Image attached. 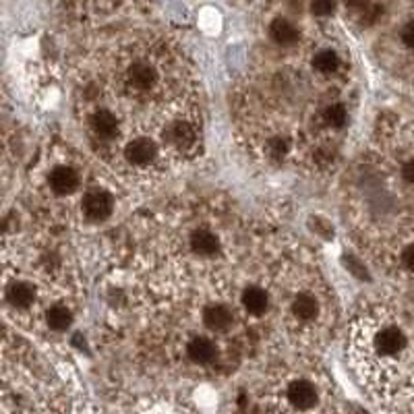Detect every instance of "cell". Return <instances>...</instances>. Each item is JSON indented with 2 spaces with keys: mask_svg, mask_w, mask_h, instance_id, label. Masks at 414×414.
Masks as SVG:
<instances>
[{
  "mask_svg": "<svg viewBox=\"0 0 414 414\" xmlns=\"http://www.w3.org/2000/svg\"><path fill=\"white\" fill-rule=\"evenodd\" d=\"M83 214L91 222H102L112 214V197L104 189H89L83 197Z\"/></svg>",
  "mask_w": 414,
  "mask_h": 414,
  "instance_id": "6da1fadb",
  "label": "cell"
},
{
  "mask_svg": "<svg viewBox=\"0 0 414 414\" xmlns=\"http://www.w3.org/2000/svg\"><path fill=\"white\" fill-rule=\"evenodd\" d=\"M50 186L58 195H71L79 186V174L69 166H58L50 172Z\"/></svg>",
  "mask_w": 414,
  "mask_h": 414,
  "instance_id": "7a4b0ae2",
  "label": "cell"
},
{
  "mask_svg": "<svg viewBox=\"0 0 414 414\" xmlns=\"http://www.w3.org/2000/svg\"><path fill=\"white\" fill-rule=\"evenodd\" d=\"M288 398H290V402H292L294 408L307 411V408L315 406V402H317V390H315L313 383H309L305 379H298V381H294L288 388Z\"/></svg>",
  "mask_w": 414,
  "mask_h": 414,
  "instance_id": "3957f363",
  "label": "cell"
},
{
  "mask_svg": "<svg viewBox=\"0 0 414 414\" xmlns=\"http://www.w3.org/2000/svg\"><path fill=\"white\" fill-rule=\"evenodd\" d=\"M125 154H127V160H129L131 164L143 166L156 160L158 148H156V143L150 141V139H135V141H131V143L127 145V152H125Z\"/></svg>",
  "mask_w": 414,
  "mask_h": 414,
  "instance_id": "277c9868",
  "label": "cell"
},
{
  "mask_svg": "<svg viewBox=\"0 0 414 414\" xmlns=\"http://www.w3.org/2000/svg\"><path fill=\"white\" fill-rule=\"evenodd\" d=\"M375 346H377V350L381 354L392 356V354H398L406 346V337H404V333L398 330V328H388V330L377 333Z\"/></svg>",
  "mask_w": 414,
  "mask_h": 414,
  "instance_id": "5b68a950",
  "label": "cell"
},
{
  "mask_svg": "<svg viewBox=\"0 0 414 414\" xmlns=\"http://www.w3.org/2000/svg\"><path fill=\"white\" fill-rule=\"evenodd\" d=\"M35 298V290L27 282H15L6 290V303L15 309H27Z\"/></svg>",
  "mask_w": 414,
  "mask_h": 414,
  "instance_id": "8992f818",
  "label": "cell"
},
{
  "mask_svg": "<svg viewBox=\"0 0 414 414\" xmlns=\"http://www.w3.org/2000/svg\"><path fill=\"white\" fill-rule=\"evenodd\" d=\"M203 324L214 331H224L232 326V313L224 305H212L203 311Z\"/></svg>",
  "mask_w": 414,
  "mask_h": 414,
  "instance_id": "52a82bcc",
  "label": "cell"
},
{
  "mask_svg": "<svg viewBox=\"0 0 414 414\" xmlns=\"http://www.w3.org/2000/svg\"><path fill=\"white\" fill-rule=\"evenodd\" d=\"M269 38L280 46H290L298 40V29L286 19H273L269 25Z\"/></svg>",
  "mask_w": 414,
  "mask_h": 414,
  "instance_id": "ba28073f",
  "label": "cell"
},
{
  "mask_svg": "<svg viewBox=\"0 0 414 414\" xmlns=\"http://www.w3.org/2000/svg\"><path fill=\"white\" fill-rule=\"evenodd\" d=\"M186 352H189V356H191V360H195V363H199V365L212 363V360L216 358V354H218L214 342H209L207 337H195V340L189 344Z\"/></svg>",
  "mask_w": 414,
  "mask_h": 414,
  "instance_id": "9c48e42d",
  "label": "cell"
},
{
  "mask_svg": "<svg viewBox=\"0 0 414 414\" xmlns=\"http://www.w3.org/2000/svg\"><path fill=\"white\" fill-rule=\"evenodd\" d=\"M91 129H93L99 137H104V139L114 137L116 131H118L116 116H114L112 112H108V110H97V112L91 116Z\"/></svg>",
  "mask_w": 414,
  "mask_h": 414,
  "instance_id": "30bf717a",
  "label": "cell"
},
{
  "mask_svg": "<svg viewBox=\"0 0 414 414\" xmlns=\"http://www.w3.org/2000/svg\"><path fill=\"white\" fill-rule=\"evenodd\" d=\"M243 305H245V309L250 315H263L267 305H269V298H267V294L261 288L250 286L243 292Z\"/></svg>",
  "mask_w": 414,
  "mask_h": 414,
  "instance_id": "8fae6325",
  "label": "cell"
},
{
  "mask_svg": "<svg viewBox=\"0 0 414 414\" xmlns=\"http://www.w3.org/2000/svg\"><path fill=\"white\" fill-rule=\"evenodd\" d=\"M292 313H294L298 319H303V321H311V319L319 313V305H317L315 296L303 292V294H298V296L294 298V303H292Z\"/></svg>",
  "mask_w": 414,
  "mask_h": 414,
  "instance_id": "7c38bea8",
  "label": "cell"
},
{
  "mask_svg": "<svg viewBox=\"0 0 414 414\" xmlns=\"http://www.w3.org/2000/svg\"><path fill=\"white\" fill-rule=\"evenodd\" d=\"M218 247H220L218 237L212 234L209 230H195L193 237H191V248L197 255H214Z\"/></svg>",
  "mask_w": 414,
  "mask_h": 414,
  "instance_id": "4fadbf2b",
  "label": "cell"
},
{
  "mask_svg": "<svg viewBox=\"0 0 414 414\" xmlns=\"http://www.w3.org/2000/svg\"><path fill=\"white\" fill-rule=\"evenodd\" d=\"M129 81L137 89H150L156 83V71L145 63H137L129 69Z\"/></svg>",
  "mask_w": 414,
  "mask_h": 414,
  "instance_id": "5bb4252c",
  "label": "cell"
},
{
  "mask_svg": "<svg viewBox=\"0 0 414 414\" xmlns=\"http://www.w3.org/2000/svg\"><path fill=\"white\" fill-rule=\"evenodd\" d=\"M168 137H170V141H172L176 148L186 150V148H191L193 141H195V131H193V127L186 125V122H176V125L170 127Z\"/></svg>",
  "mask_w": 414,
  "mask_h": 414,
  "instance_id": "9a60e30c",
  "label": "cell"
},
{
  "mask_svg": "<svg viewBox=\"0 0 414 414\" xmlns=\"http://www.w3.org/2000/svg\"><path fill=\"white\" fill-rule=\"evenodd\" d=\"M46 321L52 330L65 331L69 330V326L73 324V313L65 307V305H54L48 315H46Z\"/></svg>",
  "mask_w": 414,
  "mask_h": 414,
  "instance_id": "2e32d148",
  "label": "cell"
},
{
  "mask_svg": "<svg viewBox=\"0 0 414 414\" xmlns=\"http://www.w3.org/2000/svg\"><path fill=\"white\" fill-rule=\"evenodd\" d=\"M313 67L321 73H333L337 67H340V61H337V54L331 52V50H324L319 52L315 58H313Z\"/></svg>",
  "mask_w": 414,
  "mask_h": 414,
  "instance_id": "e0dca14e",
  "label": "cell"
},
{
  "mask_svg": "<svg viewBox=\"0 0 414 414\" xmlns=\"http://www.w3.org/2000/svg\"><path fill=\"white\" fill-rule=\"evenodd\" d=\"M346 108L344 106H340V104H335V106H330L326 112H324V120L333 127V129H340V127H344L346 125Z\"/></svg>",
  "mask_w": 414,
  "mask_h": 414,
  "instance_id": "ac0fdd59",
  "label": "cell"
},
{
  "mask_svg": "<svg viewBox=\"0 0 414 414\" xmlns=\"http://www.w3.org/2000/svg\"><path fill=\"white\" fill-rule=\"evenodd\" d=\"M311 10L317 17H328V15H331L335 10V0H313Z\"/></svg>",
  "mask_w": 414,
  "mask_h": 414,
  "instance_id": "d6986e66",
  "label": "cell"
},
{
  "mask_svg": "<svg viewBox=\"0 0 414 414\" xmlns=\"http://www.w3.org/2000/svg\"><path fill=\"white\" fill-rule=\"evenodd\" d=\"M269 150H271V154H273L276 158H282V156H286V152H288V143H286L284 139H271V141H269Z\"/></svg>",
  "mask_w": 414,
  "mask_h": 414,
  "instance_id": "ffe728a7",
  "label": "cell"
},
{
  "mask_svg": "<svg viewBox=\"0 0 414 414\" xmlns=\"http://www.w3.org/2000/svg\"><path fill=\"white\" fill-rule=\"evenodd\" d=\"M383 13V8L381 6H371L365 15H363V23L365 25H371V23H375L377 19H379V15Z\"/></svg>",
  "mask_w": 414,
  "mask_h": 414,
  "instance_id": "44dd1931",
  "label": "cell"
},
{
  "mask_svg": "<svg viewBox=\"0 0 414 414\" xmlns=\"http://www.w3.org/2000/svg\"><path fill=\"white\" fill-rule=\"evenodd\" d=\"M402 263H404L406 269L414 271V245H408V247L404 248V253H402Z\"/></svg>",
  "mask_w": 414,
  "mask_h": 414,
  "instance_id": "7402d4cb",
  "label": "cell"
},
{
  "mask_svg": "<svg viewBox=\"0 0 414 414\" xmlns=\"http://www.w3.org/2000/svg\"><path fill=\"white\" fill-rule=\"evenodd\" d=\"M402 42H404L408 48H414V21H411V23L404 27V31H402Z\"/></svg>",
  "mask_w": 414,
  "mask_h": 414,
  "instance_id": "603a6c76",
  "label": "cell"
},
{
  "mask_svg": "<svg viewBox=\"0 0 414 414\" xmlns=\"http://www.w3.org/2000/svg\"><path fill=\"white\" fill-rule=\"evenodd\" d=\"M402 176L408 180V182H414V160H408L404 168H402Z\"/></svg>",
  "mask_w": 414,
  "mask_h": 414,
  "instance_id": "cb8c5ba5",
  "label": "cell"
},
{
  "mask_svg": "<svg viewBox=\"0 0 414 414\" xmlns=\"http://www.w3.org/2000/svg\"><path fill=\"white\" fill-rule=\"evenodd\" d=\"M350 8H363L369 0H344Z\"/></svg>",
  "mask_w": 414,
  "mask_h": 414,
  "instance_id": "d4e9b609",
  "label": "cell"
}]
</instances>
